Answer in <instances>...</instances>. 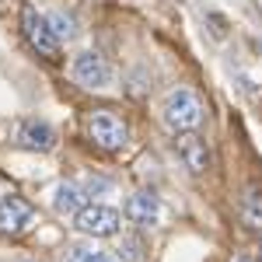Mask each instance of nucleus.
I'll return each instance as SVG.
<instances>
[{
	"label": "nucleus",
	"instance_id": "9d476101",
	"mask_svg": "<svg viewBox=\"0 0 262 262\" xmlns=\"http://www.w3.org/2000/svg\"><path fill=\"white\" fill-rule=\"evenodd\" d=\"M126 217L133 224H140V227H150V224H158V217H161V203H158L154 192L140 189V192H133L126 200Z\"/></svg>",
	"mask_w": 262,
	"mask_h": 262
},
{
	"label": "nucleus",
	"instance_id": "f8f14e48",
	"mask_svg": "<svg viewBox=\"0 0 262 262\" xmlns=\"http://www.w3.org/2000/svg\"><path fill=\"white\" fill-rule=\"evenodd\" d=\"M70 262H119V255L95 245H70Z\"/></svg>",
	"mask_w": 262,
	"mask_h": 262
},
{
	"label": "nucleus",
	"instance_id": "1a4fd4ad",
	"mask_svg": "<svg viewBox=\"0 0 262 262\" xmlns=\"http://www.w3.org/2000/svg\"><path fill=\"white\" fill-rule=\"evenodd\" d=\"M49 206H53V213H60V217H77L88 203H84L81 185H74V182H56V185H53V196H49Z\"/></svg>",
	"mask_w": 262,
	"mask_h": 262
},
{
	"label": "nucleus",
	"instance_id": "0eeeda50",
	"mask_svg": "<svg viewBox=\"0 0 262 262\" xmlns=\"http://www.w3.org/2000/svg\"><path fill=\"white\" fill-rule=\"evenodd\" d=\"M14 140L25 147V150H53L56 147V129L46 119H21L18 129H14Z\"/></svg>",
	"mask_w": 262,
	"mask_h": 262
},
{
	"label": "nucleus",
	"instance_id": "ddd939ff",
	"mask_svg": "<svg viewBox=\"0 0 262 262\" xmlns=\"http://www.w3.org/2000/svg\"><path fill=\"white\" fill-rule=\"evenodd\" d=\"M46 21H49V28L56 32V39H74V18L70 14H63V11H53V14H46Z\"/></svg>",
	"mask_w": 262,
	"mask_h": 262
},
{
	"label": "nucleus",
	"instance_id": "f257e3e1",
	"mask_svg": "<svg viewBox=\"0 0 262 262\" xmlns=\"http://www.w3.org/2000/svg\"><path fill=\"white\" fill-rule=\"evenodd\" d=\"M161 119L175 137H179V133H196L203 126V119H206V105H203V98L192 88L179 84V88H171V91L164 95Z\"/></svg>",
	"mask_w": 262,
	"mask_h": 262
},
{
	"label": "nucleus",
	"instance_id": "2eb2a0df",
	"mask_svg": "<svg viewBox=\"0 0 262 262\" xmlns=\"http://www.w3.org/2000/svg\"><path fill=\"white\" fill-rule=\"evenodd\" d=\"M259 262H262V245H259Z\"/></svg>",
	"mask_w": 262,
	"mask_h": 262
},
{
	"label": "nucleus",
	"instance_id": "f03ea898",
	"mask_svg": "<svg viewBox=\"0 0 262 262\" xmlns=\"http://www.w3.org/2000/svg\"><path fill=\"white\" fill-rule=\"evenodd\" d=\"M88 137L95 140V147L101 150H122L129 140V126L122 122V116H116L112 108H95L88 116Z\"/></svg>",
	"mask_w": 262,
	"mask_h": 262
},
{
	"label": "nucleus",
	"instance_id": "20e7f679",
	"mask_svg": "<svg viewBox=\"0 0 262 262\" xmlns=\"http://www.w3.org/2000/svg\"><path fill=\"white\" fill-rule=\"evenodd\" d=\"M74 227L81 234H88V238H108V234H119L122 213L112 210V206H105V203H91V206H84L81 213L74 217Z\"/></svg>",
	"mask_w": 262,
	"mask_h": 262
},
{
	"label": "nucleus",
	"instance_id": "dca6fc26",
	"mask_svg": "<svg viewBox=\"0 0 262 262\" xmlns=\"http://www.w3.org/2000/svg\"><path fill=\"white\" fill-rule=\"evenodd\" d=\"M234 262H252V259H234Z\"/></svg>",
	"mask_w": 262,
	"mask_h": 262
},
{
	"label": "nucleus",
	"instance_id": "9b49d317",
	"mask_svg": "<svg viewBox=\"0 0 262 262\" xmlns=\"http://www.w3.org/2000/svg\"><path fill=\"white\" fill-rule=\"evenodd\" d=\"M238 213H242V224H245V227L262 231V189H259V185H248V189L242 192Z\"/></svg>",
	"mask_w": 262,
	"mask_h": 262
},
{
	"label": "nucleus",
	"instance_id": "6e6552de",
	"mask_svg": "<svg viewBox=\"0 0 262 262\" xmlns=\"http://www.w3.org/2000/svg\"><path fill=\"white\" fill-rule=\"evenodd\" d=\"M175 150H179L182 164H185L192 175H203V171L210 168V147H206V140L196 137V133H179Z\"/></svg>",
	"mask_w": 262,
	"mask_h": 262
},
{
	"label": "nucleus",
	"instance_id": "423d86ee",
	"mask_svg": "<svg viewBox=\"0 0 262 262\" xmlns=\"http://www.w3.org/2000/svg\"><path fill=\"white\" fill-rule=\"evenodd\" d=\"M35 224V206L21 196H0V231L4 234H21Z\"/></svg>",
	"mask_w": 262,
	"mask_h": 262
},
{
	"label": "nucleus",
	"instance_id": "f3484780",
	"mask_svg": "<svg viewBox=\"0 0 262 262\" xmlns=\"http://www.w3.org/2000/svg\"><path fill=\"white\" fill-rule=\"evenodd\" d=\"M25 262H35V259H25Z\"/></svg>",
	"mask_w": 262,
	"mask_h": 262
},
{
	"label": "nucleus",
	"instance_id": "4468645a",
	"mask_svg": "<svg viewBox=\"0 0 262 262\" xmlns=\"http://www.w3.org/2000/svg\"><path fill=\"white\" fill-rule=\"evenodd\" d=\"M119 262H143L147 255H143V245L137 242V238H122V245H119Z\"/></svg>",
	"mask_w": 262,
	"mask_h": 262
},
{
	"label": "nucleus",
	"instance_id": "7ed1b4c3",
	"mask_svg": "<svg viewBox=\"0 0 262 262\" xmlns=\"http://www.w3.org/2000/svg\"><path fill=\"white\" fill-rule=\"evenodd\" d=\"M21 32H25L28 46H32L39 56L60 60V39H56V32L49 28L46 14H39L35 7H25V11H21Z\"/></svg>",
	"mask_w": 262,
	"mask_h": 262
},
{
	"label": "nucleus",
	"instance_id": "39448f33",
	"mask_svg": "<svg viewBox=\"0 0 262 262\" xmlns=\"http://www.w3.org/2000/svg\"><path fill=\"white\" fill-rule=\"evenodd\" d=\"M70 74H74V81L84 84V88H108V84H112V67H108V60H105L101 53H91V49H84V53L74 56Z\"/></svg>",
	"mask_w": 262,
	"mask_h": 262
}]
</instances>
